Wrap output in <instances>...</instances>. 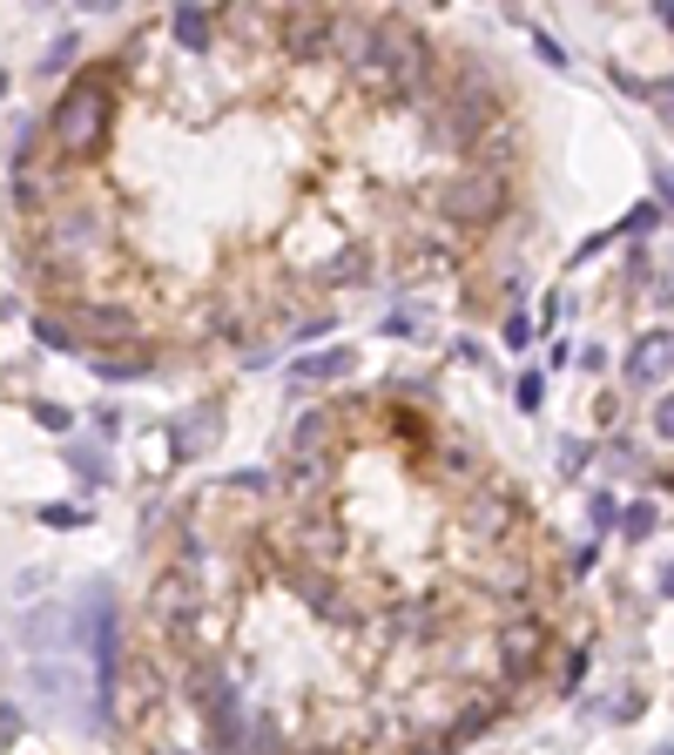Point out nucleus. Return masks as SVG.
Wrapping results in <instances>:
<instances>
[{"label": "nucleus", "mask_w": 674, "mask_h": 755, "mask_svg": "<svg viewBox=\"0 0 674 755\" xmlns=\"http://www.w3.org/2000/svg\"><path fill=\"white\" fill-rule=\"evenodd\" d=\"M345 41H351V74L358 89L378 95V102H426L432 81H439V54L432 41L405 28V21H365L351 28L345 21Z\"/></svg>", "instance_id": "1"}, {"label": "nucleus", "mask_w": 674, "mask_h": 755, "mask_svg": "<svg viewBox=\"0 0 674 755\" xmlns=\"http://www.w3.org/2000/svg\"><path fill=\"white\" fill-rule=\"evenodd\" d=\"M48 149L61 155V162H89V155H102L109 149V135H115V89L102 74H81V81H68V95L54 102V115H48Z\"/></svg>", "instance_id": "2"}, {"label": "nucleus", "mask_w": 674, "mask_h": 755, "mask_svg": "<svg viewBox=\"0 0 674 755\" xmlns=\"http://www.w3.org/2000/svg\"><path fill=\"white\" fill-rule=\"evenodd\" d=\"M499 122H506V115H499V102L486 95V81L466 74L459 89H446L439 109H432V142H439V149H479Z\"/></svg>", "instance_id": "3"}, {"label": "nucleus", "mask_w": 674, "mask_h": 755, "mask_svg": "<svg viewBox=\"0 0 674 755\" xmlns=\"http://www.w3.org/2000/svg\"><path fill=\"white\" fill-rule=\"evenodd\" d=\"M439 223H452V229H486V223H499L506 216V203H513V190H506V176L499 170H459V176H446L439 183Z\"/></svg>", "instance_id": "4"}, {"label": "nucleus", "mask_w": 674, "mask_h": 755, "mask_svg": "<svg viewBox=\"0 0 674 755\" xmlns=\"http://www.w3.org/2000/svg\"><path fill=\"white\" fill-rule=\"evenodd\" d=\"M149 621L162 628V634H196L203 621H210V601H203V580L190 573V567H162L155 580H149Z\"/></svg>", "instance_id": "5"}, {"label": "nucleus", "mask_w": 674, "mask_h": 755, "mask_svg": "<svg viewBox=\"0 0 674 755\" xmlns=\"http://www.w3.org/2000/svg\"><path fill=\"white\" fill-rule=\"evenodd\" d=\"M102 243H109V216L95 203H68V210L48 216V249H41V257H54L61 271H74L81 257H95Z\"/></svg>", "instance_id": "6"}, {"label": "nucleus", "mask_w": 674, "mask_h": 755, "mask_svg": "<svg viewBox=\"0 0 674 755\" xmlns=\"http://www.w3.org/2000/svg\"><path fill=\"white\" fill-rule=\"evenodd\" d=\"M337 41H345V21L324 14V8H297V14H277V48L297 61V68H317L337 54Z\"/></svg>", "instance_id": "7"}, {"label": "nucleus", "mask_w": 674, "mask_h": 755, "mask_svg": "<svg viewBox=\"0 0 674 755\" xmlns=\"http://www.w3.org/2000/svg\"><path fill=\"white\" fill-rule=\"evenodd\" d=\"M74 338H89L95 351H129L135 338H142V317L129 310V304H109V297H95V304H74Z\"/></svg>", "instance_id": "8"}, {"label": "nucleus", "mask_w": 674, "mask_h": 755, "mask_svg": "<svg viewBox=\"0 0 674 755\" xmlns=\"http://www.w3.org/2000/svg\"><path fill=\"white\" fill-rule=\"evenodd\" d=\"M540 654H547V621L540 614H513L499 628V675L506 682H527L540 667Z\"/></svg>", "instance_id": "9"}, {"label": "nucleus", "mask_w": 674, "mask_h": 755, "mask_svg": "<svg viewBox=\"0 0 674 755\" xmlns=\"http://www.w3.org/2000/svg\"><path fill=\"white\" fill-rule=\"evenodd\" d=\"M459 520L472 527V533H486V540H506V533H513V520H520V507H513V499H506L499 486H466V507H459Z\"/></svg>", "instance_id": "10"}, {"label": "nucleus", "mask_w": 674, "mask_h": 755, "mask_svg": "<svg viewBox=\"0 0 674 755\" xmlns=\"http://www.w3.org/2000/svg\"><path fill=\"white\" fill-rule=\"evenodd\" d=\"M667 365H674V338H667V330H654V338H641V345L627 351L621 378H627V385H661Z\"/></svg>", "instance_id": "11"}, {"label": "nucleus", "mask_w": 674, "mask_h": 755, "mask_svg": "<svg viewBox=\"0 0 674 755\" xmlns=\"http://www.w3.org/2000/svg\"><path fill=\"white\" fill-rule=\"evenodd\" d=\"M277 479H284V492H290V499H304V507H310V499H317V486L330 479V452H290Z\"/></svg>", "instance_id": "12"}, {"label": "nucleus", "mask_w": 674, "mask_h": 755, "mask_svg": "<svg viewBox=\"0 0 674 755\" xmlns=\"http://www.w3.org/2000/svg\"><path fill=\"white\" fill-rule=\"evenodd\" d=\"M337 432H345V411H337V405L304 411V418H297V432H290V452H330Z\"/></svg>", "instance_id": "13"}, {"label": "nucleus", "mask_w": 674, "mask_h": 755, "mask_svg": "<svg viewBox=\"0 0 674 755\" xmlns=\"http://www.w3.org/2000/svg\"><path fill=\"white\" fill-rule=\"evenodd\" d=\"M223 432V418H216V405H196V411H183L176 426H168V439H176V459H196L210 439Z\"/></svg>", "instance_id": "14"}, {"label": "nucleus", "mask_w": 674, "mask_h": 755, "mask_svg": "<svg viewBox=\"0 0 674 755\" xmlns=\"http://www.w3.org/2000/svg\"><path fill=\"white\" fill-rule=\"evenodd\" d=\"M371 271H378V257H371V243H345L337 257H324V284H371Z\"/></svg>", "instance_id": "15"}, {"label": "nucleus", "mask_w": 674, "mask_h": 755, "mask_svg": "<svg viewBox=\"0 0 674 755\" xmlns=\"http://www.w3.org/2000/svg\"><path fill=\"white\" fill-rule=\"evenodd\" d=\"M142 371H155V351H149V345L95 351V378H102V385H129V378H142Z\"/></svg>", "instance_id": "16"}, {"label": "nucleus", "mask_w": 674, "mask_h": 755, "mask_svg": "<svg viewBox=\"0 0 674 755\" xmlns=\"http://www.w3.org/2000/svg\"><path fill=\"white\" fill-rule=\"evenodd\" d=\"M168 34H176V48H190V54H210V48H216L210 8H176V14H168Z\"/></svg>", "instance_id": "17"}, {"label": "nucleus", "mask_w": 674, "mask_h": 755, "mask_svg": "<svg viewBox=\"0 0 674 755\" xmlns=\"http://www.w3.org/2000/svg\"><path fill=\"white\" fill-rule=\"evenodd\" d=\"M351 371H358V351L351 345H330V351H317V358L297 365L304 385H337V378H351Z\"/></svg>", "instance_id": "18"}, {"label": "nucleus", "mask_w": 674, "mask_h": 755, "mask_svg": "<svg viewBox=\"0 0 674 755\" xmlns=\"http://www.w3.org/2000/svg\"><path fill=\"white\" fill-rule=\"evenodd\" d=\"M391 628H398V634H432V628H439V608H432V601H398V608H391Z\"/></svg>", "instance_id": "19"}, {"label": "nucleus", "mask_w": 674, "mask_h": 755, "mask_svg": "<svg viewBox=\"0 0 674 755\" xmlns=\"http://www.w3.org/2000/svg\"><path fill=\"white\" fill-rule=\"evenodd\" d=\"M34 338H41L48 351H74V345H81V338H74V324H68L61 310H41V317H34Z\"/></svg>", "instance_id": "20"}, {"label": "nucleus", "mask_w": 674, "mask_h": 755, "mask_svg": "<svg viewBox=\"0 0 674 755\" xmlns=\"http://www.w3.org/2000/svg\"><path fill=\"white\" fill-rule=\"evenodd\" d=\"M210 330H216L223 345H243V310H236V304H216V310H210Z\"/></svg>", "instance_id": "21"}, {"label": "nucleus", "mask_w": 674, "mask_h": 755, "mask_svg": "<svg viewBox=\"0 0 674 755\" xmlns=\"http://www.w3.org/2000/svg\"><path fill=\"white\" fill-rule=\"evenodd\" d=\"M621 520V507H614V492H594V499H586V527H594V533H607Z\"/></svg>", "instance_id": "22"}, {"label": "nucleus", "mask_w": 674, "mask_h": 755, "mask_svg": "<svg viewBox=\"0 0 674 755\" xmlns=\"http://www.w3.org/2000/svg\"><path fill=\"white\" fill-rule=\"evenodd\" d=\"M74 48H81V41H74V34H61V41L48 48V61H41V74H48V81H54V74H68V68H74Z\"/></svg>", "instance_id": "23"}, {"label": "nucleus", "mask_w": 674, "mask_h": 755, "mask_svg": "<svg viewBox=\"0 0 674 755\" xmlns=\"http://www.w3.org/2000/svg\"><path fill=\"white\" fill-rule=\"evenodd\" d=\"M229 492H243V499H264V492H277V479L249 466V472H236V479H229Z\"/></svg>", "instance_id": "24"}, {"label": "nucleus", "mask_w": 674, "mask_h": 755, "mask_svg": "<svg viewBox=\"0 0 674 755\" xmlns=\"http://www.w3.org/2000/svg\"><path fill=\"white\" fill-rule=\"evenodd\" d=\"M621 533H627V540H647V533H654V507H627V513H621Z\"/></svg>", "instance_id": "25"}, {"label": "nucleus", "mask_w": 674, "mask_h": 755, "mask_svg": "<svg viewBox=\"0 0 674 755\" xmlns=\"http://www.w3.org/2000/svg\"><path fill=\"white\" fill-rule=\"evenodd\" d=\"M68 466H74V472H81V479H89V486H95V479H102V472H109V466H102V459H95V452H89V446H68Z\"/></svg>", "instance_id": "26"}, {"label": "nucleus", "mask_w": 674, "mask_h": 755, "mask_svg": "<svg viewBox=\"0 0 674 755\" xmlns=\"http://www.w3.org/2000/svg\"><path fill=\"white\" fill-rule=\"evenodd\" d=\"M513 398H520V411H540V398H547V378H540V371H527Z\"/></svg>", "instance_id": "27"}, {"label": "nucleus", "mask_w": 674, "mask_h": 755, "mask_svg": "<svg viewBox=\"0 0 674 755\" xmlns=\"http://www.w3.org/2000/svg\"><path fill=\"white\" fill-rule=\"evenodd\" d=\"M21 728H28V722H21V708H14V702H0V748L21 742Z\"/></svg>", "instance_id": "28"}, {"label": "nucleus", "mask_w": 674, "mask_h": 755, "mask_svg": "<svg viewBox=\"0 0 674 755\" xmlns=\"http://www.w3.org/2000/svg\"><path fill=\"white\" fill-rule=\"evenodd\" d=\"M34 418H41L48 432H68V426H74V411H61V405H34Z\"/></svg>", "instance_id": "29"}, {"label": "nucleus", "mask_w": 674, "mask_h": 755, "mask_svg": "<svg viewBox=\"0 0 674 755\" xmlns=\"http://www.w3.org/2000/svg\"><path fill=\"white\" fill-rule=\"evenodd\" d=\"M654 432H661V439H667V446H674V391H667V398H661V405H654Z\"/></svg>", "instance_id": "30"}, {"label": "nucleus", "mask_w": 674, "mask_h": 755, "mask_svg": "<svg viewBox=\"0 0 674 755\" xmlns=\"http://www.w3.org/2000/svg\"><path fill=\"white\" fill-rule=\"evenodd\" d=\"M506 345L527 351V345H533V324H527V317H506Z\"/></svg>", "instance_id": "31"}, {"label": "nucleus", "mask_w": 674, "mask_h": 755, "mask_svg": "<svg viewBox=\"0 0 674 755\" xmlns=\"http://www.w3.org/2000/svg\"><path fill=\"white\" fill-rule=\"evenodd\" d=\"M324 330H337V324H330V310H324V317H304V324L290 330V338H304V345H310V338H324Z\"/></svg>", "instance_id": "32"}, {"label": "nucleus", "mask_w": 674, "mask_h": 755, "mask_svg": "<svg viewBox=\"0 0 674 755\" xmlns=\"http://www.w3.org/2000/svg\"><path fill=\"white\" fill-rule=\"evenodd\" d=\"M466 466H472V452H466V446H446V452H439V472H466Z\"/></svg>", "instance_id": "33"}, {"label": "nucleus", "mask_w": 674, "mask_h": 755, "mask_svg": "<svg viewBox=\"0 0 674 755\" xmlns=\"http://www.w3.org/2000/svg\"><path fill=\"white\" fill-rule=\"evenodd\" d=\"M654 223H661V210H654V203H641V210H634V216H627L621 229H654Z\"/></svg>", "instance_id": "34"}, {"label": "nucleus", "mask_w": 674, "mask_h": 755, "mask_svg": "<svg viewBox=\"0 0 674 755\" xmlns=\"http://www.w3.org/2000/svg\"><path fill=\"white\" fill-rule=\"evenodd\" d=\"M533 48H540V61H547V68H566V61H560V41H547V34H533Z\"/></svg>", "instance_id": "35"}, {"label": "nucleus", "mask_w": 674, "mask_h": 755, "mask_svg": "<svg viewBox=\"0 0 674 755\" xmlns=\"http://www.w3.org/2000/svg\"><path fill=\"white\" fill-rule=\"evenodd\" d=\"M41 520H48V527H81V513H74V507H48Z\"/></svg>", "instance_id": "36"}, {"label": "nucleus", "mask_w": 674, "mask_h": 755, "mask_svg": "<svg viewBox=\"0 0 674 755\" xmlns=\"http://www.w3.org/2000/svg\"><path fill=\"white\" fill-rule=\"evenodd\" d=\"M661 594H674V567H667V573H661Z\"/></svg>", "instance_id": "37"}, {"label": "nucleus", "mask_w": 674, "mask_h": 755, "mask_svg": "<svg viewBox=\"0 0 674 755\" xmlns=\"http://www.w3.org/2000/svg\"><path fill=\"white\" fill-rule=\"evenodd\" d=\"M661 21H667V28H674V0H667V8H661Z\"/></svg>", "instance_id": "38"}, {"label": "nucleus", "mask_w": 674, "mask_h": 755, "mask_svg": "<svg viewBox=\"0 0 674 755\" xmlns=\"http://www.w3.org/2000/svg\"><path fill=\"white\" fill-rule=\"evenodd\" d=\"M155 755H190V748H155Z\"/></svg>", "instance_id": "39"}, {"label": "nucleus", "mask_w": 674, "mask_h": 755, "mask_svg": "<svg viewBox=\"0 0 674 755\" xmlns=\"http://www.w3.org/2000/svg\"><path fill=\"white\" fill-rule=\"evenodd\" d=\"M0 95H8V74H0Z\"/></svg>", "instance_id": "40"}, {"label": "nucleus", "mask_w": 674, "mask_h": 755, "mask_svg": "<svg viewBox=\"0 0 674 755\" xmlns=\"http://www.w3.org/2000/svg\"><path fill=\"white\" fill-rule=\"evenodd\" d=\"M661 755H674V742H667V748H661Z\"/></svg>", "instance_id": "41"}]
</instances>
